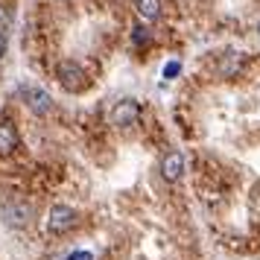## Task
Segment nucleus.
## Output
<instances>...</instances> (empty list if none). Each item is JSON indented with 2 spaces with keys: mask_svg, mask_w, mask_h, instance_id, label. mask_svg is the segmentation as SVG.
Here are the masks:
<instances>
[{
  "mask_svg": "<svg viewBox=\"0 0 260 260\" xmlns=\"http://www.w3.org/2000/svg\"><path fill=\"white\" fill-rule=\"evenodd\" d=\"M56 76H59L61 88L71 91V94H79L85 85H88V76H85V71L76 61H61L59 68H56Z\"/></svg>",
  "mask_w": 260,
  "mask_h": 260,
  "instance_id": "1",
  "label": "nucleus"
},
{
  "mask_svg": "<svg viewBox=\"0 0 260 260\" xmlns=\"http://www.w3.org/2000/svg\"><path fill=\"white\" fill-rule=\"evenodd\" d=\"M21 96H24V103L29 106V111H36V114H50L53 111V96L44 91V88H38V85H21Z\"/></svg>",
  "mask_w": 260,
  "mask_h": 260,
  "instance_id": "2",
  "label": "nucleus"
},
{
  "mask_svg": "<svg viewBox=\"0 0 260 260\" xmlns=\"http://www.w3.org/2000/svg\"><path fill=\"white\" fill-rule=\"evenodd\" d=\"M76 225V211L68 208V205H53L47 216V231L50 234H64Z\"/></svg>",
  "mask_w": 260,
  "mask_h": 260,
  "instance_id": "3",
  "label": "nucleus"
},
{
  "mask_svg": "<svg viewBox=\"0 0 260 260\" xmlns=\"http://www.w3.org/2000/svg\"><path fill=\"white\" fill-rule=\"evenodd\" d=\"M3 222L9 225V228H26V225L32 222V208L26 205V202H6L3 205Z\"/></svg>",
  "mask_w": 260,
  "mask_h": 260,
  "instance_id": "4",
  "label": "nucleus"
},
{
  "mask_svg": "<svg viewBox=\"0 0 260 260\" xmlns=\"http://www.w3.org/2000/svg\"><path fill=\"white\" fill-rule=\"evenodd\" d=\"M141 117V106L135 100H120L117 106L111 108V123L114 126H135Z\"/></svg>",
  "mask_w": 260,
  "mask_h": 260,
  "instance_id": "5",
  "label": "nucleus"
},
{
  "mask_svg": "<svg viewBox=\"0 0 260 260\" xmlns=\"http://www.w3.org/2000/svg\"><path fill=\"white\" fill-rule=\"evenodd\" d=\"M181 173H184V155L176 152V149L167 152L164 158H161V176H164L167 181H178Z\"/></svg>",
  "mask_w": 260,
  "mask_h": 260,
  "instance_id": "6",
  "label": "nucleus"
},
{
  "mask_svg": "<svg viewBox=\"0 0 260 260\" xmlns=\"http://www.w3.org/2000/svg\"><path fill=\"white\" fill-rule=\"evenodd\" d=\"M18 149V129L12 123H0V155H9Z\"/></svg>",
  "mask_w": 260,
  "mask_h": 260,
  "instance_id": "7",
  "label": "nucleus"
},
{
  "mask_svg": "<svg viewBox=\"0 0 260 260\" xmlns=\"http://www.w3.org/2000/svg\"><path fill=\"white\" fill-rule=\"evenodd\" d=\"M135 12L141 21H158L161 18V0H135Z\"/></svg>",
  "mask_w": 260,
  "mask_h": 260,
  "instance_id": "8",
  "label": "nucleus"
},
{
  "mask_svg": "<svg viewBox=\"0 0 260 260\" xmlns=\"http://www.w3.org/2000/svg\"><path fill=\"white\" fill-rule=\"evenodd\" d=\"M240 64H243L240 53H225L222 61L216 64V73H219V76H234V73L240 71Z\"/></svg>",
  "mask_w": 260,
  "mask_h": 260,
  "instance_id": "9",
  "label": "nucleus"
},
{
  "mask_svg": "<svg viewBox=\"0 0 260 260\" xmlns=\"http://www.w3.org/2000/svg\"><path fill=\"white\" fill-rule=\"evenodd\" d=\"M132 41H135L138 47H141V44H149V41H152V32H149L143 24H138L135 29H132Z\"/></svg>",
  "mask_w": 260,
  "mask_h": 260,
  "instance_id": "10",
  "label": "nucleus"
},
{
  "mask_svg": "<svg viewBox=\"0 0 260 260\" xmlns=\"http://www.w3.org/2000/svg\"><path fill=\"white\" fill-rule=\"evenodd\" d=\"M178 73H181V61H170V64H164V79H176Z\"/></svg>",
  "mask_w": 260,
  "mask_h": 260,
  "instance_id": "11",
  "label": "nucleus"
},
{
  "mask_svg": "<svg viewBox=\"0 0 260 260\" xmlns=\"http://www.w3.org/2000/svg\"><path fill=\"white\" fill-rule=\"evenodd\" d=\"M6 47H9V41H6V32H0V56L6 53Z\"/></svg>",
  "mask_w": 260,
  "mask_h": 260,
  "instance_id": "12",
  "label": "nucleus"
},
{
  "mask_svg": "<svg viewBox=\"0 0 260 260\" xmlns=\"http://www.w3.org/2000/svg\"><path fill=\"white\" fill-rule=\"evenodd\" d=\"M71 260H91V254H88V251H79V254H73Z\"/></svg>",
  "mask_w": 260,
  "mask_h": 260,
  "instance_id": "13",
  "label": "nucleus"
},
{
  "mask_svg": "<svg viewBox=\"0 0 260 260\" xmlns=\"http://www.w3.org/2000/svg\"><path fill=\"white\" fill-rule=\"evenodd\" d=\"M6 24H9V18H6V15L0 12V26H6Z\"/></svg>",
  "mask_w": 260,
  "mask_h": 260,
  "instance_id": "14",
  "label": "nucleus"
},
{
  "mask_svg": "<svg viewBox=\"0 0 260 260\" xmlns=\"http://www.w3.org/2000/svg\"><path fill=\"white\" fill-rule=\"evenodd\" d=\"M257 29H260V24H257Z\"/></svg>",
  "mask_w": 260,
  "mask_h": 260,
  "instance_id": "15",
  "label": "nucleus"
}]
</instances>
